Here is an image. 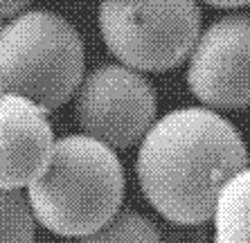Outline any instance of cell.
<instances>
[{"label": "cell", "instance_id": "obj_1", "mask_svg": "<svg viewBox=\"0 0 250 243\" xmlns=\"http://www.w3.org/2000/svg\"><path fill=\"white\" fill-rule=\"evenodd\" d=\"M248 167V149L232 122L212 108H176L153 122L135 158L140 191L163 219L203 225L219 191Z\"/></svg>", "mask_w": 250, "mask_h": 243}, {"label": "cell", "instance_id": "obj_2", "mask_svg": "<svg viewBox=\"0 0 250 243\" xmlns=\"http://www.w3.org/2000/svg\"><path fill=\"white\" fill-rule=\"evenodd\" d=\"M124 187L115 149L83 133L65 135L54 142L47 169L27 187V201L39 225L82 239L120 214Z\"/></svg>", "mask_w": 250, "mask_h": 243}, {"label": "cell", "instance_id": "obj_3", "mask_svg": "<svg viewBox=\"0 0 250 243\" xmlns=\"http://www.w3.org/2000/svg\"><path fill=\"white\" fill-rule=\"evenodd\" d=\"M83 72V40L63 16L34 9L0 27V90L50 113L75 97Z\"/></svg>", "mask_w": 250, "mask_h": 243}, {"label": "cell", "instance_id": "obj_4", "mask_svg": "<svg viewBox=\"0 0 250 243\" xmlns=\"http://www.w3.org/2000/svg\"><path fill=\"white\" fill-rule=\"evenodd\" d=\"M97 23L122 65L165 72L189 59L201 36V9L196 0H102Z\"/></svg>", "mask_w": 250, "mask_h": 243}, {"label": "cell", "instance_id": "obj_5", "mask_svg": "<svg viewBox=\"0 0 250 243\" xmlns=\"http://www.w3.org/2000/svg\"><path fill=\"white\" fill-rule=\"evenodd\" d=\"M156 110L151 81L122 63L97 65L75 93V115L83 135L115 151L142 142L156 122Z\"/></svg>", "mask_w": 250, "mask_h": 243}, {"label": "cell", "instance_id": "obj_6", "mask_svg": "<svg viewBox=\"0 0 250 243\" xmlns=\"http://www.w3.org/2000/svg\"><path fill=\"white\" fill-rule=\"evenodd\" d=\"M185 79L205 108L250 106V16H223L201 32L187 59Z\"/></svg>", "mask_w": 250, "mask_h": 243}, {"label": "cell", "instance_id": "obj_7", "mask_svg": "<svg viewBox=\"0 0 250 243\" xmlns=\"http://www.w3.org/2000/svg\"><path fill=\"white\" fill-rule=\"evenodd\" d=\"M54 131L47 110L0 90V187L27 189L50 164Z\"/></svg>", "mask_w": 250, "mask_h": 243}, {"label": "cell", "instance_id": "obj_8", "mask_svg": "<svg viewBox=\"0 0 250 243\" xmlns=\"http://www.w3.org/2000/svg\"><path fill=\"white\" fill-rule=\"evenodd\" d=\"M212 219L216 243H250V167L221 187Z\"/></svg>", "mask_w": 250, "mask_h": 243}, {"label": "cell", "instance_id": "obj_9", "mask_svg": "<svg viewBox=\"0 0 250 243\" xmlns=\"http://www.w3.org/2000/svg\"><path fill=\"white\" fill-rule=\"evenodd\" d=\"M36 219L27 194L0 187V243H34Z\"/></svg>", "mask_w": 250, "mask_h": 243}, {"label": "cell", "instance_id": "obj_10", "mask_svg": "<svg viewBox=\"0 0 250 243\" xmlns=\"http://www.w3.org/2000/svg\"><path fill=\"white\" fill-rule=\"evenodd\" d=\"M79 243H165L158 227L140 212L126 209L113 216L104 227L82 237Z\"/></svg>", "mask_w": 250, "mask_h": 243}, {"label": "cell", "instance_id": "obj_11", "mask_svg": "<svg viewBox=\"0 0 250 243\" xmlns=\"http://www.w3.org/2000/svg\"><path fill=\"white\" fill-rule=\"evenodd\" d=\"M29 5H32V0H0V20H5V18L12 20L18 14H23Z\"/></svg>", "mask_w": 250, "mask_h": 243}, {"label": "cell", "instance_id": "obj_12", "mask_svg": "<svg viewBox=\"0 0 250 243\" xmlns=\"http://www.w3.org/2000/svg\"><path fill=\"white\" fill-rule=\"evenodd\" d=\"M209 7H219V9H234V7L250 5V0H203Z\"/></svg>", "mask_w": 250, "mask_h": 243}]
</instances>
